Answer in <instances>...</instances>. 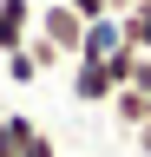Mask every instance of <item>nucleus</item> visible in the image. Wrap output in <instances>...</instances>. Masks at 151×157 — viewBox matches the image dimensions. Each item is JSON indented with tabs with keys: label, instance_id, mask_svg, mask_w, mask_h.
Returning <instances> with one entry per match:
<instances>
[{
	"label": "nucleus",
	"instance_id": "1",
	"mask_svg": "<svg viewBox=\"0 0 151 157\" xmlns=\"http://www.w3.org/2000/svg\"><path fill=\"white\" fill-rule=\"evenodd\" d=\"M33 33H40V39H53L66 59H79V46H85V20L72 13V0H40V20H33Z\"/></svg>",
	"mask_w": 151,
	"mask_h": 157
},
{
	"label": "nucleus",
	"instance_id": "2",
	"mask_svg": "<svg viewBox=\"0 0 151 157\" xmlns=\"http://www.w3.org/2000/svg\"><path fill=\"white\" fill-rule=\"evenodd\" d=\"M72 98H79V105H112V98H118L105 59H72Z\"/></svg>",
	"mask_w": 151,
	"mask_h": 157
},
{
	"label": "nucleus",
	"instance_id": "3",
	"mask_svg": "<svg viewBox=\"0 0 151 157\" xmlns=\"http://www.w3.org/2000/svg\"><path fill=\"white\" fill-rule=\"evenodd\" d=\"M33 20H40V7H33V0H0V59L20 52L26 39H33Z\"/></svg>",
	"mask_w": 151,
	"mask_h": 157
},
{
	"label": "nucleus",
	"instance_id": "4",
	"mask_svg": "<svg viewBox=\"0 0 151 157\" xmlns=\"http://www.w3.org/2000/svg\"><path fill=\"white\" fill-rule=\"evenodd\" d=\"M118 46H125V26H118V13H112V20H92V26H85L79 59H105V52H118Z\"/></svg>",
	"mask_w": 151,
	"mask_h": 157
},
{
	"label": "nucleus",
	"instance_id": "5",
	"mask_svg": "<svg viewBox=\"0 0 151 157\" xmlns=\"http://www.w3.org/2000/svg\"><path fill=\"white\" fill-rule=\"evenodd\" d=\"M112 118H118L125 131L151 124V92H138V85H118V98H112Z\"/></svg>",
	"mask_w": 151,
	"mask_h": 157
},
{
	"label": "nucleus",
	"instance_id": "6",
	"mask_svg": "<svg viewBox=\"0 0 151 157\" xmlns=\"http://www.w3.org/2000/svg\"><path fill=\"white\" fill-rule=\"evenodd\" d=\"M118 26H125V46L151 52V0H138V7H125V13H118Z\"/></svg>",
	"mask_w": 151,
	"mask_h": 157
},
{
	"label": "nucleus",
	"instance_id": "7",
	"mask_svg": "<svg viewBox=\"0 0 151 157\" xmlns=\"http://www.w3.org/2000/svg\"><path fill=\"white\" fill-rule=\"evenodd\" d=\"M138 46H118V52H105V72H112V85H131V78H138Z\"/></svg>",
	"mask_w": 151,
	"mask_h": 157
},
{
	"label": "nucleus",
	"instance_id": "8",
	"mask_svg": "<svg viewBox=\"0 0 151 157\" xmlns=\"http://www.w3.org/2000/svg\"><path fill=\"white\" fill-rule=\"evenodd\" d=\"M26 52H33V66H40V72H53V66H72V59H66L59 46H53V39H40V33L26 39Z\"/></svg>",
	"mask_w": 151,
	"mask_h": 157
},
{
	"label": "nucleus",
	"instance_id": "9",
	"mask_svg": "<svg viewBox=\"0 0 151 157\" xmlns=\"http://www.w3.org/2000/svg\"><path fill=\"white\" fill-rule=\"evenodd\" d=\"M7 78L13 85H33V78H40V66H33V52L20 46V52H7Z\"/></svg>",
	"mask_w": 151,
	"mask_h": 157
},
{
	"label": "nucleus",
	"instance_id": "10",
	"mask_svg": "<svg viewBox=\"0 0 151 157\" xmlns=\"http://www.w3.org/2000/svg\"><path fill=\"white\" fill-rule=\"evenodd\" d=\"M72 13L92 26V20H112V13H118V0H72Z\"/></svg>",
	"mask_w": 151,
	"mask_h": 157
},
{
	"label": "nucleus",
	"instance_id": "11",
	"mask_svg": "<svg viewBox=\"0 0 151 157\" xmlns=\"http://www.w3.org/2000/svg\"><path fill=\"white\" fill-rule=\"evenodd\" d=\"M20 157H59V144H53V137H46V131H33V137H26V144H20Z\"/></svg>",
	"mask_w": 151,
	"mask_h": 157
},
{
	"label": "nucleus",
	"instance_id": "12",
	"mask_svg": "<svg viewBox=\"0 0 151 157\" xmlns=\"http://www.w3.org/2000/svg\"><path fill=\"white\" fill-rule=\"evenodd\" d=\"M131 144H138V157H151V124H138V131H131Z\"/></svg>",
	"mask_w": 151,
	"mask_h": 157
},
{
	"label": "nucleus",
	"instance_id": "13",
	"mask_svg": "<svg viewBox=\"0 0 151 157\" xmlns=\"http://www.w3.org/2000/svg\"><path fill=\"white\" fill-rule=\"evenodd\" d=\"M125 7H138V0H118V13H125Z\"/></svg>",
	"mask_w": 151,
	"mask_h": 157
},
{
	"label": "nucleus",
	"instance_id": "14",
	"mask_svg": "<svg viewBox=\"0 0 151 157\" xmlns=\"http://www.w3.org/2000/svg\"><path fill=\"white\" fill-rule=\"evenodd\" d=\"M33 7H40V0H33Z\"/></svg>",
	"mask_w": 151,
	"mask_h": 157
}]
</instances>
